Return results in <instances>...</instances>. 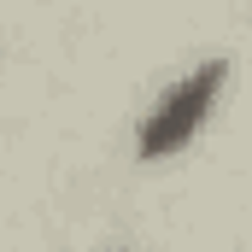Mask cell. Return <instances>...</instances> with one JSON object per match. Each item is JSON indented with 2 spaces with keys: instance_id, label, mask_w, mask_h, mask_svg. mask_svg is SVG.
<instances>
[{
  "instance_id": "6da1fadb",
  "label": "cell",
  "mask_w": 252,
  "mask_h": 252,
  "mask_svg": "<svg viewBox=\"0 0 252 252\" xmlns=\"http://www.w3.org/2000/svg\"><path fill=\"white\" fill-rule=\"evenodd\" d=\"M223 76H229V64H223V59H205V64H193L182 82H170V88L158 94V106L141 118V135H135L141 158H164V153H176L193 129H199V118L211 112Z\"/></svg>"
}]
</instances>
